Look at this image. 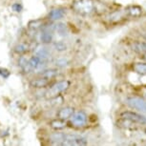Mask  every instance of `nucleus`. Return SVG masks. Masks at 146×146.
I'll return each mask as SVG.
<instances>
[{"instance_id": "obj_22", "label": "nucleus", "mask_w": 146, "mask_h": 146, "mask_svg": "<svg viewBox=\"0 0 146 146\" xmlns=\"http://www.w3.org/2000/svg\"><path fill=\"white\" fill-rule=\"evenodd\" d=\"M133 69L136 73L146 76V63H136L134 64Z\"/></svg>"}, {"instance_id": "obj_13", "label": "nucleus", "mask_w": 146, "mask_h": 146, "mask_svg": "<svg viewBox=\"0 0 146 146\" xmlns=\"http://www.w3.org/2000/svg\"><path fill=\"white\" fill-rule=\"evenodd\" d=\"M126 13H127L130 16H132V17H139V16L141 15L142 9H141V7L134 5V6L128 7L127 10H126Z\"/></svg>"}, {"instance_id": "obj_30", "label": "nucleus", "mask_w": 146, "mask_h": 146, "mask_svg": "<svg viewBox=\"0 0 146 146\" xmlns=\"http://www.w3.org/2000/svg\"><path fill=\"white\" fill-rule=\"evenodd\" d=\"M145 134H146V129H145Z\"/></svg>"}, {"instance_id": "obj_2", "label": "nucleus", "mask_w": 146, "mask_h": 146, "mask_svg": "<svg viewBox=\"0 0 146 146\" xmlns=\"http://www.w3.org/2000/svg\"><path fill=\"white\" fill-rule=\"evenodd\" d=\"M70 84L71 83L69 80H61L59 82H56V83H54L53 86H51L47 90V92L45 94L46 98H48V100H50L52 98L59 96L60 94L65 92V91L70 87Z\"/></svg>"}, {"instance_id": "obj_19", "label": "nucleus", "mask_w": 146, "mask_h": 146, "mask_svg": "<svg viewBox=\"0 0 146 146\" xmlns=\"http://www.w3.org/2000/svg\"><path fill=\"white\" fill-rule=\"evenodd\" d=\"M53 30L57 32L59 35H67V27L64 23H56V25H53Z\"/></svg>"}, {"instance_id": "obj_20", "label": "nucleus", "mask_w": 146, "mask_h": 146, "mask_svg": "<svg viewBox=\"0 0 146 146\" xmlns=\"http://www.w3.org/2000/svg\"><path fill=\"white\" fill-rule=\"evenodd\" d=\"M123 18H124V13L120 12V11H117V12L110 13L108 15V19L112 22H117Z\"/></svg>"}, {"instance_id": "obj_8", "label": "nucleus", "mask_w": 146, "mask_h": 146, "mask_svg": "<svg viewBox=\"0 0 146 146\" xmlns=\"http://www.w3.org/2000/svg\"><path fill=\"white\" fill-rule=\"evenodd\" d=\"M49 83H50L49 79L40 76V78H38L32 79L31 82H30V86L33 88H35V89H41V88L47 87L49 85Z\"/></svg>"}, {"instance_id": "obj_15", "label": "nucleus", "mask_w": 146, "mask_h": 146, "mask_svg": "<svg viewBox=\"0 0 146 146\" xmlns=\"http://www.w3.org/2000/svg\"><path fill=\"white\" fill-rule=\"evenodd\" d=\"M57 75H58V70L57 69H48V70L43 71V73L41 74L40 76L51 80V79L56 78Z\"/></svg>"}, {"instance_id": "obj_9", "label": "nucleus", "mask_w": 146, "mask_h": 146, "mask_svg": "<svg viewBox=\"0 0 146 146\" xmlns=\"http://www.w3.org/2000/svg\"><path fill=\"white\" fill-rule=\"evenodd\" d=\"M75 113V109L73 107H64V108H61L57 112V117L60 118V119H63V120H66V119H69L73 114Z\"/></svg>"}, {"instance_id": "obj_5", "label": "nucleus", "mask_w": 146, "mask_h": 146, "mask_svg": "<svg viewBox=\"0 0 146 146\" xmlns=\"http://www.w3.org/2000/svg\"><path fill=\"white\" fill-rule=\"evenodd\" d=\"M126 104L131 108L137 109L146 114V100L143 98H137V96H131V98H126Z\"/></svg>"}, {"instance_id": "obj_3", "label": "nucleus", "mask_w": 146, "mask_h": 146, "mask_svg": "<svg viewBox=\"0 0 146 146\" xmlns=\"http://www.w3.org/2000/svg\"><path fill=\"white\" fill-rule=\"evenodd\" d=\"M87 139L78 135L65 134V139L63 141V146H85L87 145Z\"/></svg>"}, {"instance_id": "obj_4", "label": "nucleus", "mask_w": 146, "mask_h": 146, "mask_svg": "<svg viewBox=\"0 0 146 146\" xmlns=\"http://www.w3.org/2000/svg\"><path fill=\"white\" fill-rule=\"evenodd\" d=\"M70 123L75 128H82L87 123V115L83 111H78L74 113L70 117Z\"/></svg>"}, {"instance_id": "obj_18", "label": "nucleus", "mask_w": 146, "mask_h": 146, "mask_svg": "<svg viewBox=\"0 0 146 146\" xmlns=\"http://www.w3.org/2000/svg\"><path fill=\"white\" fill-rule=\"evenodd\" d=\"M45 62L44 60H42L41 58H39L38 56H32L31 58L29 59V63H30V65L32 66V68L34 69H37V68H39L41 65L43 64V63Z\"/></svg>"}, {"instance_id": "obj_29", "label": "nucleus", "mask_w": 146, "mask_h": 146, "mask_svg": "<svg viewBox=\"0 0 146 146\" xmlns=\"http://www.w3.org/2000/svg\"><path fill=\"white\" fill-rule=\"evenodd\" d=\"M144 37H145V38H146V34H145V35H144Z\"/></svg>"}, {"instance_id": "obj_1", "label": "nucleus", "mask_w": 146, "mask_h": 146, "mask_svg": "<svg viewBox=\"0 0 146 146\" xmlns=\"http://www.w3.org/2000/svg\"><path fill=\"white\" fill-rule=\"evenodd\" d=\"M96 4L94 0H76L72 4V9L81 15H91L95 11Z\"/></svg>"}, {"instance_id": "obj_11", "label": "nucleus", "mask_w": 146, "mask_h": 146, "mask_svg": "<svg viewBox=\"0 0 146 146\" xmlns=\"http://www.w3.org/2000/svg\"><path fill=\"white\" fill-rule=\"evenodd\" d=\"M65 139V134L63 133H54L50 136V141L53 144L56 145H62L63 141Z\"/></svg>"}, {"instance_id": "obj_26", "label": "nucleus", "mask_w": 146, "mask_h": 146, "mask_svg": "<svg viewBox=\"0 0 146 146\" xmlns=\"http://www.w3.org/2000/svg\"><path fill=\"white\" fill-rule=\"evenodd\" d=\"M12 9L13 12H15V13H20L22 9H23V7H22V5L21 4H19V3H13L12 5Z\"/></svg>"}, {"instance_id": "obj_25", "label": "nucleus", "mask_w": 146, "mask_h": 146, "mask_svg": "<svg viewBox=\"0 0 146 146\" xmlns=\"http://www.w3.org/2000/svg\"><path fill=\"white\" fill-rule=\"evenodd\" d=\"M11 75V72L7 70L6 68H0V76L4 78H8Z\"/></svg>"}, {"instance_id": "obj_27", "label": "nucleus", "mask_w": 146, "mask_h": 146, "mask_svg": "<svg viewBox=\"0 0 146 146\" xmlns=\"http://www.w3.org/2000/svg\"><path fill=\"white\" fill-rule=\"evenodd\" d=\"M27 63H28V59L26 58V57H24V56H20V58H19L18 60V65H19V67H20L21 69L25 66Z\"/></svg>"}, {"instance_id": "obj_17", "label": "nucleus", "mask_w": 146, "mask_h": 146, "mask_svg": "<svg viewBox=\"0 0 146 146\" xmlns=\"http://www.w3.org/2000/svg\"><path fill=\"white\" fill-rule=\"evenodd\" d=\"M132 47L133 50L137 54H146V42H135Z\"/></svg>"}, {"instance_id": "obj_16", "label": "nucleus", "mask_w": 146, "mask_h": 146, "mask_svg": "<svg viewBox=\"0 0 146 146\" xmlns=\"http://www.w3.org/2000/svg\"><path fill=\"white\" fill-rule=\"evenodd\" d=\"M29 29L32 31H37L44 27V21L42 19H36V20H32L29 22Z\"/></svg>"}, {"instance_id": "obj_7", "label": "nucleus", "mask_w": 146, "mask_h": 146, "mask_svg": "<svg viewBox=\"0 0 146 146\" xmlns=\"http://www.w3.org/2000/svg\"><path fill=\"white\" fill-rule=\"evenodd\" d=\"M34 53L35 56L44 60V61H46L47 59H49L51 57V52L49 51V49L47 47L43 45H37L35 48Z\"/></svg>"}, {"instance_id": "obj_23", "label": "nucleus", "mask_w": 146, "mask_h": 146, "mask_svg": "<svg viewBox=\"0 0 146 146\" xmlns=\"http://www.w3.org/2000/svg\"><path fill=\"white\" fill-rule=\"evenodd\" d=\"M54 48L57 52H64L67 50V45L64 42H62V41H58V42L54 43Z\"/></svg>"}, {"instance_id": "obj_21", "label": "nucleus", "mask_w": 146, "mask_h": 146, "mask_svg": "<svg viewBox=\"0 0 146 146\" xmlns=\"http://www.w3.org/2000/svg\"><path fill=\"white\" fill-rule=\"evenodd\" d=\"M29 51V45L26 43H19L15 47V52L18 54H23Z\"/></svg>"}, {"instance_id": "obj_10", "label": "nucleus", "mask_w": 146, "mask_h": 146, "mask_svg": "<svg viewBox=\"0 0 146 146\" xmlns=\"http://www.w3.org/2000/svg\"><path fill=\"white\" fill-rule=\"evenodd\" d=\"M65 13H66L64 9H62V8H56V9H53L49 13V18H50L51 20L57 21L64 17Z\"/></svg>"}, {"instance_id": "obj_6", "label": "nucleus", "mask_w": 146, "mask_h": 146, "mask_svg": "<svg viewBox=\"0 0 146 146\" xmlns=\"http://www.w3.org/2000/svg\"><path fill=\"white\" fill-rule=\"evenodd\" d=\"M120 117L123 118L124 120L131 121V122L140 123V124H144V123H146V117L137 114V113L131 112V111L122 112L120 114Z\"/></svg>"}, {"instance_id": "obj_28", "label": "nucleus", "mask_w": 146, "mask_h": 146, "mask_svg": "<svg viewBox=\"0 0 146 146\" xmlns=\"http://www.w3.org/2000/svg\"><path fill=\"white\" fill-rule=\"evenodd\" d=\"M56 65L60 66V67H64V66L68 65V60L65 58H60L56 61Z\"/></svg>"}, {"instance_id": "obj_14", "label": "nucleus", "mask_w": 146, "mask_h": 146, "mask_svg": "<svg viewBox=\"0 0 146 146\" xmlns=\"http://www.w3.org/2000/svg\"><path fill=\"white\" fill-rule=\"evenodd\" d=\"M51 127L54 129V130H62L66 127L65 120L60 119V118H56V119H53L50 122Z\"/></svg>"}, {"instance_id": "obj_12", "label": "nucleus", "mask_w": 146, "mask_h": 146, "mask_svg": "<svg viewBox=\"0 0 146 146\" xmlns=\"http://www.w3.org/2000/svg\"><path fill=\"white\" fill-rule=\"evenodd\" d=\"M54 35L52 34V31L49 30H44L40 35V41L42 44H50L53 42Z\"/></svg>"}, {"instance_id": "obj_31", "label": "nucleus", "mask_w": 146, "mask_h": 146, "mask_svg": "<svg viewBox=\"0 0 146 146\" xmlns=\"http://www.w3.org/2000/svg\"><path fill=\"white\" fill-rule=\"evenodd\" d=\"M145 96H146V94H145Z\"/></svg>"}, {"instance_id": "obj_24", "label": "nucleus", "mask_w": 146, "mask_h": 146, "mask_svg": "<svg viewBox=\"0 0 146 146\" xmlns=\"http://www.w3.org/2000/svg\"><path fill=\"white\" fill-rule=\"evenodd\" d=\"M51 100H53L54 101V102H51L52 105H54V106H56V105H60V104H62L63 103V98L61 96H54V98H50Z\"/></svg>"}]
</instances>
